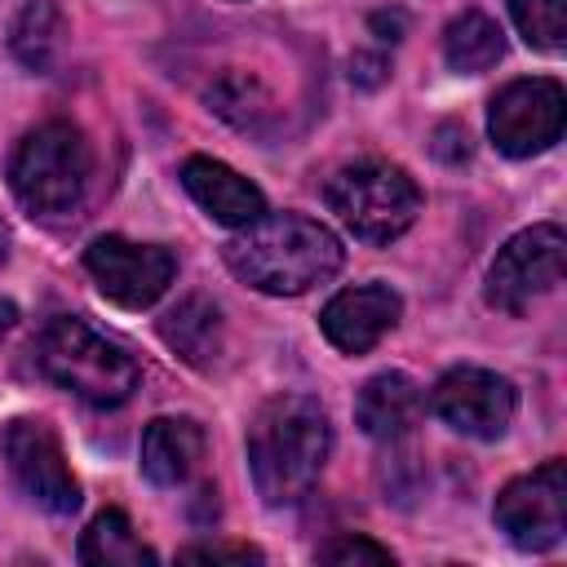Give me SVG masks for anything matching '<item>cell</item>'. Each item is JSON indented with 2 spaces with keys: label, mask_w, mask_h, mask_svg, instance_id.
Listing matches in <instances>:
<instances>
[{
  "label": "cell",
  "mask_w": 567,
  "mask_h": 567,
  "mask_svg": "<svg viewBox=\"0 0 567 567\" xmlns=\"http://www.w3.org/2000/svg\"><path fill=\"white\" fill-rule=\"evenodd\" d=\"M341 239L301 213H261L226 239V266L257 292L297 297L341 270Z\"/></svg>",
  "instance_id": "6da1fadb"
},
{
  "label": "cell",
  "mask_w": 567,
  "mask_h": 567,
  "mask_svg": "<svg viewBox=\"0 0 567 567\" xmlns=\"http://www.w3.org/2000/svg\"><path fill=\"white\" fill-rule=\"evenodd\" d=\"M328 461V416L306 394H275L248 425V470L266 505H297Z\"/></svg>",
  "instance_id": "7a4b0ae2"
},
{
  "label": "cell",
  "mask_w": 567,
  "mask_h": 567,
  "mask_svg": "<svg viewBox=\"0 0 567 567\" xmlns=\"http://www.w3.org/2000/svg\"><path fill=\"white\" fill-rule=\"evenodd\" d=\"M89 168H93V155L84 133L66 120H49L18 142L9 159V186L31 217L53 221L80 208Z\"/></svg>",
  "instance_id": "3957f363"
},
{
  "label": "cell",
  "mask_w": 567,
  "mask_h": 567,
  "mask_svg": "<svg viewBox=\"0 0 567 567\" xmlns=\"http://www.w3.org/2000/svg\"><path fill=\"white\" fill-rule=\"evenodd\" d=\"M40 372L93 408H120L137 390V363L124 346L93 332L84 319H53L35 341Z\"/></svg>",
  "instance_id": "277c9868"
},
{
  "label": "cell",
  "mask_w": 567,
  "mask_h": 567,
  "mask_svg": "<svg viewBox=\"0 0 567 567\" xmlns=\"http://www.w3.org/2000/svg\"><path fill=\"white\" fill-rule=\"evenodd\" d=\"M328 208L368 244H390L399 239L416 213H421V190L416 182L385 159H359L346 164L332 182H328Z\"/></svg>",
  "instance_id": "5b68a950"
},
{
  "label": "cell",
  "mask_w": 567,
  "mask_h": 567,
  "mask_svg": "<svg viewBox=\"0 0 567 567\" xmlns=\"http://www.w3.org/2000/svg\"><path fill=\"white\" fill-rule=\"evenodd\" d=\"M563 252H567V239H563V226L554 221H540L514 235L487 270V306L505 315H523L536 297H545L563 279Z\"/></svg>",
  "instance_id": "8992f818"
},
{
  "label": "cell",
  "mask_w": 567,
  "mask_h": 567,
  "mask_svg": "<svg viewBox=\"0 0 567 567\" xmlns=\"http://www.w3.org/2000/svg\"><path fill=\"white\" fill-rule=\"evenodd\" d=\"M496 527L518 549H554L567 532V465L545 461L540 470L505 483L496 496Z\"/></svg>",
  "instance_id": "52a82bcc"
},
{
  "label": "cell",
  "mask_w": 567,
  "mask_h": 567,
  "mask_svg": "<svg viewBox=\"0 0 567 567\" xmlns=\"http://www.w3.org/2000/svg\"><path fill=\"white\" fill-rule=\"evenodd\" d=\"M487 128H492V142L514 159L549 151L563 137V84L545 75L509 80L492 97Z\"/></svg>",
  "instance_id": "ba28073f"
},
{
  "label": "cell",
  "mask_w": 567,
  "mask_h": 567,
  "mask_svg": "<svg viewBox=\"0 0 567 567\" xmlns=\"http://www.w3.org/2000/svg\"><path fill=\"white\" fill-rule=\"evenodd\" d=\"M84 266L102 297H111L124 310L151 306L173 284V252L159 244H133L120 235H102L84 248Z\"/></svg>",
  "instance_id": "9c48e42d"
},
{
  "label": "cell",
  "mask_w": 567,
  "mask_h": 567,
  "mask_svg": "<svg viewBox=\"0 0 567 567\" xmlns=\"http://www.w3.org/2000/svg\"><path fill=\"white\" fill-rule=\"evenodd\" d=\"M4 456L18 487L49 514H71L80 505V483L62 456L58 434L44 421H13L4 434Z\"/></svg>",
  "instance_id": "30bf717a"
},
{
  "label": "cell",
  "mask_w": 567,
  "mask_h": 567,
  "mask_svg": "<svg viewBox=\"0 0 567 567\" xmlns=\"http://www.w3.org/2000/svg\"><path fill=\"white\" fill-rule=\"evenodd\" d=\"M434 412L470 439H501L514 421V385L487 368H452L434 385Z\"/></svg>",
  "instance_id": "8fae6325"
},
{
  "label": "cell",
  "mask_w": 567,
  "mask_h": 567,
  "mask_svg": "<svg viewBox=\"0 0 567 567\" xmlns=\"http://www.w3.org/2000/svg\"><path fill=\"white\" fill-rule=\"evenodd\" d=\"M399 310H403V301H399L394 288H385V284H363V288L337 292V297L323 306L319 328H323V337H328L337 350L363 354V350H372V346L399 323Z\"/></svg>",
  "instance_id": "7c38bea8"
},
{
  "label": "cell",
  "mask_w": 567,
  "mask_h": 567,
  "mask_svg": "<svg viewBox=\"0 0 567 567\" xmlns=\"http://www.w3.org/2000/svg\"><path fill=\"white\" fill-rule=\"evenodd\" d=\"M182 182H186L190 199H195L213 221H221V226H248V221H257V217L266 213L261 190H257L248 177H239L230 164H221V159L190 155V159L182 164Z\"/></svg>",
  "instance_id": "4fadbf2b"
},
{
  "label": "cell",
  "mask_w": 567,
  "mask_h": 567,
  "mask_svg": "<svg viewBox=\"0 0 567 567\" xmlns=\"http://www.w3.org/2000/svg\"><path fill=\"white\" fill-rule=\"evenodd\" d=\"M421 408H425V394L408 372H381L359 390L354 416H359V430L368 439L394 443L421 421Z\"/></svg>",
  "instance_id": "5bb4252c"
},
{
  "label": "cell",
  "mask_w": 567,
  "mask_h": 567,
  "mask_svg": "<svg viewBox=\"0 0 567 567\" xmlns=\"http://www.w3.org/2000/svg\"><path fill=\"white\" fill-rule=\"evenodd\" d=\"M204 456V430L190 416H155L142 434V474L159 487H177Z\"/></svg>",
  "instance_id": "9a60e30c"
},
{
  "label": "cell",
  "mask_w": 567,
  "mask_h": 567,
  "mask_svg": "<svg viewBox=\"0 0 567 567\" xmlns=\"http://www.w3.org/2000/svg\"><path fill=\"white\" fill-rule=\"evenodd\" d=\"M159 337L168 341V350H177L190 368H213L221 354V315L213 301L204 297H186L182 306H173L159 319Z\"/></svg>",
  "instance_id": "2e32d148"
},
{
  "label": "cell",
  "mask_w": 567,
  "mask_h": 567,
  "mask_svg": "<svg viewBox=\"0 0 567 567\" xmlns=\"http://www.w3.org/2000/svg\"><path fill=\"white\" fill-rule=\"evenodd\" d=\"M9 49L27 71H49L62 53V13L53 0H27L9 27Z\"/></svg>",
  "instance_id": "e0dca14e"
},
{
  "label": "cell",
  "mask_w": 567,
  "mask_h": 567,
  "mask_svg": "<svg viewBox=\"0 0 567 567\" xmlns=\"http://www.w3.org/2000/svg\"><path fill=\"white\" fill-rule=\"evenodd\" d=\"M443 53H447V66H452V71L478 75V71H487V66L501 62V53H505V31H501L487 13L470 9V13H461V18L447 22Z\"/></svg>",
  "instance_id": "ac0fdd59"
},
{
  "label": "cell",
  "mask_w": 567,
  "mask_h": 567,
  "mask_svg": "<svg viewBox=\"0 0 567 567\" xmlns=\"http://www.w3.org/2000/svg\"><path fill=\"white\" fill-rule=\"evenodd\" d=\"M80 558L93 567H142V563L151 567L155 549L142 545V536L133 532V523L120 509H102L80 540Z\"/></svg>",
  "instance_id": "d6986e66"
},
{
  "label": "cell",
  "mask_w": 567,
  "mask_h": 567,
  "mask_svg": "<svg viewBox=\"0 0 567 567\" xmlns=\"http://www.w3.org/2000/svg\"><path fill=\"white\" fill-rule=\"evenodd\" d=\"M208 102H213L217 115H226V120L239 124V128H261V124L275 115L270 93H266L257 80H248V75H226V80H217V84L208 89Z\"/></svg>",
  "instance_id": "ffe728a7"
},
{
  "label": "cell",
  "mask_w": 567,
  "mask_h": 567,
  "mask_svg": "<svg viewBox=\"0 0 567 567\" xmlns=\"http://www.w3.org/2000/svg\"><path fill=\"white\" fill-rule=\"evenodd\" d=\"M509 13L527 44L545 53H558L567 44V0H509Z\"/></svg>",
  "instance_id": "44dd1931"
},
{
  "label": "cell",
  "mask_w": 567,
  "mask_h": 567,
  "mask_svg": "<svg viewBox=\"0 0 567 567\" xmlns=\"http://www.w3.org/2000/svg\"><path fill=\"white\" fill-rule=\"evenodd\" d=\"M319 563H337V567H350V563H372V567H385L390 563V549L368 540V536H332L328 545H319Z\"/></svg>",
  "instance_id": "7402d4cb"
},
{
  "label": "cell",
  "mask_w": 567,
  "mask_h": 567,
  "mask_svg": "<svg viewBox=\"0 0 567 567\" xmlns=\"http://www.w3.org/2000/svg\"><path fill=\"white\" fill-rule=\"evenodd\" d=\"M261 554L248 545H195L182 549V563H257Z\"/></svg>",
  "instance_id": "603a6c76"
},
{
  "label": "cell",
  "mask_w": 567,
  "mask_h": 567,
  "mask_svg": "<svg viewBox=\"0 0 567 567\" xmlns=\"http://www.w3.org/2000/svg\"><path fill=\"white\" fill-rule=\"evenodd\" d=\"M434 155L447 159V164L465 159V155H470V133H465L461 124H439V133H434Z\"/></svg>",
  "instance_id": "cb8c5ba5"
},
{
  "label": "cell",
  "mask_w": 567,
  "mask_h": 567,
  "mask_svg": "<svg viewBox=\"0 0 567 567\" xmlns=\"http://www.w3.org/2000/svg\"><path fill=\"white\" fill-rule=\"evenodd\" d=\"M350 75L359 80V84H381L385 80V58H372V53H354V62H350Z\"/></svg>",
  "instance_id": "d4e9b609"
},
{
  "label": "cell",
  "mask_w": 567,
  "mask_h": 567,
  "mask_svg": "<svg viewBox=\"0 0 567 567\" xmlns=\"http://www.w3.org/2000/svg\"><path fill=\"white\" fill-rule=\"evenodd\" d=\"M372 31H381V40H399L403 35V13H372Z\"/></svg>",
  "instance_id": "484cf974"
},
{
  "label": "cell",
  "mask_w": 567,
  "mask_h": 567,
  "mask_svg": "<svg viewBox=\"0 0 567 567\" xmlns=\"http://www.w3.org/2000/svg\"><path fill=\"white\" fill-rule=\"evenodd\" d=\"M13 323H18V306L0 297V337H9V332H13Z\"/></svg>",
  "instance_id": "4316f807"
},
{
  "label": "cell",
  "mask_w": 567,
  "mask_h": 567,
  "mask_svg": "<svg viewBox=\"0 0 567 567\" xmlns=\"http://www.w3.org/2000/svg\"><path fill=\"white\" fill-rule=\"evenodd\" d=\"M4 257H9V226L0 221V266H4Z\"/></svg>",
  "instance_id": "83f0119b"
}]
</instances>
